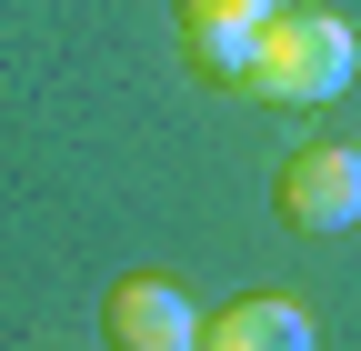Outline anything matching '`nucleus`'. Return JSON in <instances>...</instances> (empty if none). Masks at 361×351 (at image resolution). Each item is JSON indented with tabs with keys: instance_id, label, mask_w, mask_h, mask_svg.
<instances>
[{
	"instance_id": "1",
	"label": "nucleus",
	"mask_w": 361,
	"mask_h": 351,
	"mask_svg": "<svg viewBox=\"0 0 361 351\" xmlns=\"http://www.w3.org/2000/svg\"><path fill=\"white\" fill-rule=\"evenodd\" d=\"M361 80V30L341 11H281L261 30V70H251V101H281V111H311V101H341Z\"/></svg>"
},
{
	"instance_id": "2",
	"label": "nucleus",
	"mask_w": 361,
	"mask_h": 351,
	"mask_svg": "<svg viewBox=\"0 0 361 351\" xmlns=\"http://www.w3.org/2000/svg\"><path fill=\"white\" fill-rule=\"evenodd\" d=\"M281 221L291 231H351L361 221V141H301L281 161Z\"/></svg>"
},
{
	"instance_id": "3",
	"label": "nucleus",
	"mask_w": 361,
	"mask_h": 351,
	"mask_svg": "<svg viewBox=\"0 0 361 351\" xmlns=\"http://www.w3.org/2000/svg\"><path fill=\"white\" fill-rule=\"evenodd\" d=\"M111 341L121 351H201V301L161 271H141L111 291Z\"/></svg>"
},
{
	"instance_id": "4",
	"label": "nucleus",
	"mask_w": 361,
	"mask_h": 351,
	"mask_svg": "<svg viewBox=\"0 0 361 351\" xmlns=\"http://www.w3.org/2000/svg\"><path fill=\"white\" fill-rule=\"evenodd\" d=\"M322 331H311V312L291 291H241L231 312L201 321V351H311Z\"/></svg>"
},
{
	"instance_id": "5",
	"label": "nucleus",
	"mask_w": 361,
	"mask_h": 351,
	"mask_svg": "<svg viewBox=\"0 0 361 351\" xmlns=\"http://www.w3.org/2000/svg\"><path fill=\"white\" fill-rule=\"evenodd\" d=\"M180 30H271L281 20V0H171Z\"/></svg>"
}]
</instances>
